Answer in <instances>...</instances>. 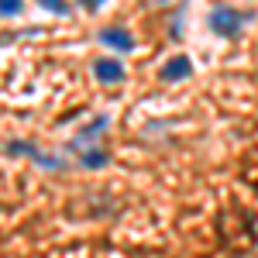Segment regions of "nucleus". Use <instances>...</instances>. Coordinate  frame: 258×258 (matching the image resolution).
<instances>
[{"label": "nucleus", "mask_w": 258, "mask_h": 258, "mask_svg": "<svg viewBox=\"0 0 258 258\" xmlns=\"http://www.w3.org/2000/svg\"><path fill=\"white\" fill-rule=\"evenodd\" d=\"M93 76H97V83H120L124 66L117 59H93Z\"/></svg>", "instance_id": "obj_4"}, {"label": "nucleus", "mask_w": 258, "mask_h": 258, "mask_svg": "<svg viewBox=\"0 0 258 258\" xmlns=\"http://www.w3.org/2000/svg\"><path fill=\"white\" fill-rule=\"evenodd\" d=\"M41 11H52V14H73L76 7L69 4V0H38Z\"/></svg>", "instance_id": "obj_7"}, {"label": "nucleus", "mask_w": 258, "mask_h": 258, "mask_svg": "<svg viewBox=\"0 0 258 258\" xmlns=\"http://www.w3.org/2000/svg\"><path fill=\"white\" fill-rule=\"evenodd\" d=\"M83 4H86L90 11H100V7H103V0H83Z\"/></svg>", "instance_id": "obj_10"}, {"label": "nucleus", "mask_w": 258, "mask_h": 258, "mask_svg": "<svg viewBox=\"0 0 258 258\" xmlns=\"http://www.w3.org/2000/svg\"><path fill=\"white\" fill-rule=\"evenodd\" d=\"M21 7H24V0H0V14L4 18H18Z\"/></svg>", "instance_id": "obj_8"}, {"label": "nucleus", "mask_w": 258, "mask_h": 258, "mask_svg": "<svg viewBox=\"0 0 258 258\" xmlns=\"http://www.w3.org/2000/svg\"><path fill=\"white\" fill-rule=\"evenodd\" d=\"M255 18L251 11H234V7H214L210 11V18H207V28L217 35V38H238V31L248 24V21Z\"/></svg>", "instance_id": "obj_1"}, {"label": "nucleus", "mask_w": 258, "mask_h": 258, "mask_svg": "<svg viewBox=\"0 0 258 258\" xmlns=\"http://www.w3.org/2000/svg\"><path fill=\"white\" fill-rule=\"evenodd\" d=\"M80 162H83V169H103L107 162H110V155L103 152V148H86V152H80Z\"/></svg>", "instance_id": "obj_6"}, {"label": "nucleus", "mask_w": 258, "mask_h": 258, "mask_svg": "<svg viewBox=\"0 0 258 258\" xmlns=\"http://www.w3.org/2000/svg\"><path fill=\"white\" fill-rule=\"evenodd\" d=\"M100 131H107V117H103V114H100V117L93 120V124H86V127H83L80 135L73 138V145H69V152H86V141H90V138H97Z\"/></svg>", "instance_id": "obj_5"}, {"label": "nucleus", "mask_w": 258, "mask_h": 258, "mask_svg": "<svg viewBox=\"0 0 258 258\" xmlns=\"http://www.w3.org/2000/svg\"><path fill=\"white\" fill-rule=\"evenodd\" d=\"M193 76V59L189 55H172L159 69V80L162 83H179V80H189Z\"/></svg>", "instance_id": "obj_3"}, {"label": "nucleus", "mask_w": 258, "mask_h": 258, "mask_svg": "<svg viewBox=\"0 0 258 258\" xmlns=\"http://www.w3.org/2000/svg\"><path fill=\"white\" fill-rule=\"evenodd\" d=\"M97 41H103L107 48H117V52H135V35H131L127 28H117V24L100 28V31H97Z\"/></svg>", "instance_id": "obj_2"}, {"label": "nucleus", "mask_w": 258, "mask_h": 258, "mask_svg": "<svg viewBox=\"0 0 258 258\" xmlns=\"http://www.w3.org/2000/svg\"><path fill=\"white\" fill-rule=\"evenodd\" d=\"M145 4H148L152 11H172V7H179L182 0H145Z\"/></svg>", "instance_id": "obj_9"}]
</instances>
